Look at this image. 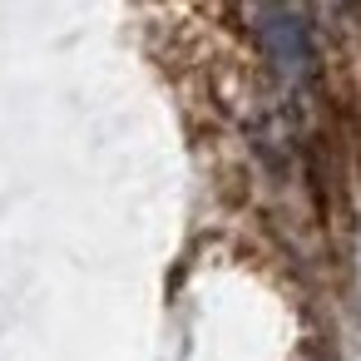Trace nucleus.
Listing matches in <instances>:
<instances>
[{"label": "nucleus", "mask_w": 361, "mask_h": 361, "mask_svg": "<svg viewBox=\"0 0 361 361\" xmlns=\"http://www.w3.org/2000/svg\"><path fill=\"white\" fill-rule=\"evenodd\" d=\"M257 40L282 75V85H317V40L312 20L292 0H262L257 6Z\"/></svg>", "instance_id": "obj_1"}]
</instances>
